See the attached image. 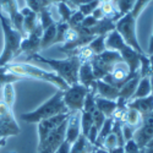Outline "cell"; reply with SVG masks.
Masks as SVG:
<instances>
[{"mask_svg": "<svg viewBox=\"0 0 153 153\" xmlns=\"http://www.w3.org/2000/svg\"><path fill=\"white\" fill-rule=\"evenodd\" d=\"M151 1H153V0H137L132 10L130 12H127L126 15L121 16L115 22V30L123 37L124 42L129 47L134 48L140 54H146V53L143 52L142 47L138 43L137 33H136V25H137L138 17L141 16L143 10L147 7V5Z\"/></svg>", "mask_w": 153, "mask_h": 153, "instance_id": "1", "label": "cell"}, {"mask_svg": "<svg viewBox=\"0 0 153 153\" xmlns=\"http://www.w3.org/2000/svg\"><path fill=\"white\" fill-rule=\"evenodd\" d=\"M30 60L49 65L53 69V72H55L69 86L79 83V69L82 61L77 55H69L65 59H50V58H44L37 53L27 56V61Z\"/></svg>", "mask_w": 153, "mask_h": 153, "instance_id": "2", "label": "cell"}, {"mask_svg": "<svg viewBox=\"0 0 153 153\" xmlns=\"http://www.w3.org/2000/svg\"><path fill=\"white\" fill-rule=\"evenodd\" d=\"M5 66L10 72L15 74L16 76H19L21 79H34V80L44 81V82L54 85L58 90H61V91H65L69 88V85L61 77H59L55 72L45 71L41 68L36 66V65H32V64H28V62H9Z\"/></svg>", "mask_w": 153, "mask_h": 153, "instance_id": "3", "label": "cell"}, {"mask_svg": "<svg viewBox=\"0 0 153 153\" xmlns=\"http://www.w3.org/2000/svg\"><path fill=\"white\" fill-rule=\"evenodd\" d=\"M62 93L64 91L58 90L49 99H47L43 104H41L38 108L30 113H25L21 115V120L27 123V124H38L39 121L52 118L59 114H66L70 113L64 103L62 99Z\"/></svg>", "mask_w": 153, "mask_h": 153, "instance_id": "4", "label": "cell"}, {"mask_svg": "<svg viewBox=\"0 0 153 153\" xmlns=\"http://www.w3.org/2000/svg\"><path fill=\"white\" fill-rule=\"evenodd\" d=\"M0 23L4 33V49L0 55V66H5L6 64L11 62V60L16 58L20 50V44L23 37L20 32H17L9 20V17L0 14Z\"/></svg>", "mask_w": 153, "mask_h": 153, "instance_id": "5", "label": "cell"}, {"mask_svg": "<svg viewBox=\"0 0 153 153\" xmlns=\"http://www.w3.org/2000/svg\"><path fill=\"white\" fill-rule=\"evenodd\" d=\"M123 59L118 52L114 50H104L102 54L94 55L91 58L90 64L93 70V75L96 80H102L113 71L117 64L121 62Z\"/></svg>", "mask_w": 153, "mask_h": 153, "instance_id": "6", "label": "cell"}, {"mask_svg": "<svg viewBox=\"0 0 153 153\" xmlns=\"http://www.w3.org/2000/svg\"><path fill=\"white\" fill-rule=\"evenodd\" d=\"M88 93V90L81 83L69 86L68 90L64 91L62 99L69 111H81L83 108V102Z\"/></svg>", "mask_w": 153, "mask_h": 153, "instance_id": "7", "label": "cell"}, {"mask_svg": "<svg viewBox=\"0 0 153 153\" xmlns=\"http://www.w3.org/2000/svg\"><path fill=\"white\" fill-rule=\"evenodd\" d=\"M66 124H68V119L61 125H59L55 130L50 132L42 143L38 145L37 147L38 153H55L56 152V149L65 142Z\"/></svg>", "mask_w": 153, "mask_h": 153, "instance_id": "8", "label": "cell"}, {"mask_svg": "<svg viewBox=\"0 0 153 153\" xmlns=\"http://www.w3.org/2000/svg\"><path fill=\"white\" fill-rule=\"evenodd\" d=\"M141 126H138L134 132V140L140 149H143L153 140V111L147 114L141 120Z\"/></svg>", "mask_w": 153, "mask_h": 153, "instance_id": "9", "label": "cell"}, {"mask_svg": "<svg viewBox=\"0 0 153 153\" xmlns=\"http://www.w3.org/2000/svg\"><path fill=\"white\" fill-rule=\"evenodd\" d=\"M42 34H43V28L41 26V23L28 34H26V37L22 39L21 44H20V50L19 54L25 53L27 56L37 54L41 50V39H42Z\"/></svg>", "mask_w": 153, "mask_h": 153, "instance_id": "10", "label": "cell"}, {"mask_svg": "<svg viewBox=\"0 0 153 153\" xmlns=\"http://www.w3.org/2000/svg\"><path fill=\"white\" fill-rule=\"evenodd\" d=\"M70 115V113L66 114H59V115L52 117V118H48L44 119L42 121H39L37 124V131H38V145L42 143L45 137L52 132L53 130H55L59 125H61L64 121H65Z\"/></svg>", "mask_w": 153, "mask_h": 153, "instance_id": "11", "label": "cell"}, {"mask_svg": "<svg viewBox=\"0 0 153 153\" xmlns=\"http://www.w3.org/2000/svg\"><path fill=\"white\" fill-rule=\"evenodd\" d=\"M123 59V61L125 62V65L129 69L131 75H137L140 71V65H141V55L143 54H140L137 53L136 50L129 45H124L119 52H118ZM147 54V53H146Z\"/></svg>", "mask_w": 153, "mask_h": 153, "instance_id": "12", "label": "cell"}, {"mask_svg": "<svg viewBox=\"0 0 153 153\" xmlns=\"http://www.w3.org/2000/svg\"><path fill=\"white\" fill-rule=\"evenodd\" d=\"M81 111H70L68 118L66 131H65V141L72 145L81 135Z\"/></svg>", "mask_w": 153, "mask_h": 153, "instance_id": "13", "label": "cell"}, {"mask_svg": "<svg viewBox=\"0 0 153 153\" xmlns=\"http://www.w3.org/2000/svg\"><path fill=\"white\" fill-rule=\"evenodd\" d=\"M96 77L93 75V70L90 61H83L79 69V83L85 86L90 92H94L97 94Z\"/></svg>", "mask_w": 153, "mask_h": 153, "instance_id": "14", "label": "cell"}, {"mask_svg": "<svg viewBox=\"0 0 153 153\" xmlns=\"http://www.w3.org/2000/svg\"><path fill=\"white\" fill-rule=\"evenodd\" d=\"M127 108H132L137 110L141 117H146L147 114L153 111V94H149L148 97L143 98H136L127 102Z\"/></svg>", "mask_w": 153, "mask_h": 153, "instance_id": "15", "label": "cell"}, {"mask_svg": "<svg viewBox=\"0 0 153 153\" xmlns=\"http://www.w3.org/2000/svg\"><path fill=\"white\" fill-rule=\"evenodd\" d=\"M20 132L21 129L15 117L0 118V140L7 138L9 136H17Z\"/></svg>", "mask_w": 153, "mask_h": 153, "instance_id": "16", "label": "cell"}, {"mask_svg": "<svg viewBox=\"0 0 153 153\" xmlns=\"http://www.w3.org/2000/svg\"><path fill=\"white\" fill-rule=\"evenodd\" d=\"M20 14L23 16V32L26 36L39 25V19H38V14H36L27 6L20 9Z\"/></svg>", "mask_w": 153, "mask_h": 153, "instance_id": "17", "label": "cell"}, {"mask_svg": "<svg viewBox=\"0 0 153 153\" xmlns=\"http://www.w3.org/2000/svg\"><path fill=\"white\" fill-rule=\"evenodd\" d=\"M97 86V96L102 98H107L111 100H117L119 97V90L117 87H113L109 83H107L103 80H97L96 81Z\"/></svg>", "mask_w": 153, "mask_h": 153, "instance_id": "18", "label": "cell"}, {"mask_svg": "<svg viewBox=\"0 0 153 153\" xmlns=\"http://www.w3.org/2000/svg\"><path fill=\"white\" fill-rule=\"evenodd\" d=\"M140 77H141V76H140V74H138V75L135 76V77H132V79H130L127 82H125L123 85V87L119 90V97L118 98L127 103V102H129L132 98V96H134V93L136 91L138 81H140Z\"/></svg>", "mask_w": 153, "mask_h": 153, "instance_id": "19", "label": "cell"}, {"mask_svg": "<svg viewBox=\"0 0 153 153\" xmlns=\"http://www.w3.org/2000/svg\"><path fill=\"white\" fill-rule=\"evenodd\" d=\"M96 108L105 115V118H113L117 110V100H111L107 98H102L96 96Z\"/></svg>", "mask_w": 153, "mask_h": 153, "instance_id": "20", "label": "cell"}, {"mask_svg": "<svg viewBox=\"0 0 153 153\" xmlns=\"http://www.w3.org/2000/svg\"><path fill=\"white\" fill-rule=\"evenodd\" d=\"M126 45V43L124 42L123 37L119 34V32L117 30H113L111 32H109L105 37V48L107 50H114V52H119V50Z\"/></svg>", "mask_w": 153, "mask_h": 153, "instance_id": "21", "label": "cell"}, {"mask_svg": "<svg viewBox=\"0 0 153 153\" xmlns=\"http://www.w3.org/2000/svg\"><path fill=\"white\" fill-rule=\"evenodd\" d=\"M58 22V21H56ZM56 22L52 26L47 27L43 30L42 39H41V50L48 49L49 47H52L55 44V38H56Z\"/></svg>", "mask_w": 153, "mask_h": 153, "instance_id": "22", "label": "cell"}, {"mask_svg": "<svg viewBox=\"0 0 153 153\" xmlns=\"http://www.w3.org/2000/svg\"><path fill=\"white\" fill-rule=\"evenodd\" d=\"M151 94V82H149V76H145V77H140L137 88L132 96L131 99H136V98H143V97H148ZM130 99V100H131Z\"/></svg>", "mask_w": 153, "mask_h": 153, "instance_id": "23", "label": "cell"}, {"mask_svg": "<svg viewBox=\"0 0 153 153\" xmlns=\"http://www.w3.org/2000/svg\"><path fill=\"white\" fill-rule=\"evenodd\" d=\"M92 147H93V145H91L90 142H88L86 136H83L81 134L79 136V138L71 145L70 153H90Z\"/></svg>", "mask_w": 153, "mask_h": 153, "instance_id": "24", "label": "cell"}, {"mask_svg": "<svg viewBox=\"0 0 153 153\" xmlns=\"http://www.w3.org/2000/svg\"><path fill=\"white\" fill-rule=\"evenodd\" d=\"M19 11H20V7L16 0H0V12L4 16L11 19Z\"/></svg>", "mask_w": 153, "mask_h": 153, "instance_id": "25", "label": "cell"}, {"mask_svg": "<svg viewBox=\"0 0 153 153\" xmlns=\"http://www.w3.org/2000/svg\"><path fill=\"white\" fill-rule=\"evenodd\" d=\"M1 99L10 109H14V104L16 100V92H15L14 83H6L3 86V98Z\"/></svg>", "mask_w": 153, "mask_h": 153, "instance_id": "26", "label": "cell"}, {"mask_svg": "<svg viewBox=\"0 0 153 153\" xmlns=\"http://www.w3.org/2000/svg\"><path fill=\"white\" fill-rule=\"evenodd\" d=\"M141 120H142V117L137 110H135L132 108H127L126 109L125 118H124V124H127L129 126L136 129V127H138L140 124H141Z\"/></svg>", "mask_w": 153, "mask_h": 153, "instance_id": "27", "label": "cell"}, {"mask_svg": "<svg viewBox=\"0 0 153 153\" xmlns=\"http://www.w3.org/2000/svg\"><path fill=\"white\" fill-rule=\"evenodd\" d=\"M105 37L107 36H97L90 43H88L87 47L91 49V52L94 55H99V54L103 53L104 50H107V48H105Z\"/></svg>", "mask_w": 153, "mask_h": 153, "instance_id": "28", "label": "cell"}, {"mask_svg": "<svg viewBox=\"0 0 153 153\" xmlns=\"http://www.w3.org/2000/svg\"><path fill=\"white\" fill-rule=\"evenodd\" d=\"M111 127H113V118H107L104 124L102 125L99 132H98L97 141L94 143L96 147H102V142H103V140L111 132Z\"/></svg>", "mask_w": 153, "mask_h": 153, "instance_id": "29", "label": "cell"}, {"mask_svg": "<svg viewBox=\"0 0 153 153\" xmlns=\"http://www.w3.org/2000/svg\"><path fill=\"white\" fill-rule=\"evenodd\" d=\"M20 80H22V79L16 76L15 74L10 72L6 69V66H0V87L6 83H15Z\"/></svg>", "mask_w": 153, "mask_h": 153, "instance_id": "30", "label": "cell"}, {"mask_svg": "<svg viewBox=\"0 0 153 153\" xmlns=\"http://www.w3.org/2000/svg\"><path fill=\"white\" fill-rule=\"evenodd\" d=\"M81 134L83 136H87L88 131L91 130V127L93 126V119H92V113H87L81 110Z\"/></svg>", "mask_w": 153, "mask_h": 153, "instance_id": "31", "label": "cell"}, {"mask_svg": "<svg viewBox=\"0 0 153 153\" xmlns=\"http://www.w3.org/2000/svg\"><path fill=\"white\" fill-rule=\"evenodd\" d=\"M53 4H50L48 0H26V6L30 7L36 14H39L44 9L52 7Z\"/></svg>", "mask_w": 153, "mask_h": 153, "instance_id": "32", "label": "cell"}, {"mask_svg": "<svg viewBox=\"0 0 153 153\" xmlns=\"http://www.w3.org/2000/svg\"><path fill=\"white\" fill-rule=\"evenodd\" d=\"M38 19H39V23L43 30H45L47 27L52 26V25H54L56 21L53 19L52 16V11H50V7L48 9H44L43 11H41L39 14H38Z\"/></svg>", "mask_w": 153, "mask_h": 153, "instance_id": "33", "label": "cell"}, {"mask_svg": "<svg viewBox=\"0 0 153 153\" xmlns=\"http://www.w3.org/2000/svg\"><path fill=\"white\" fill-rule=\"evenodd\" d=\"M58 6V12H59V15H60V21L62 22H69L71 15H72V12L75 10H72L65 1H61V3H58L56 4Z\"/></svg>", "mask_w": 153, "mask_h": 153, "instance_id": "34", "label": "cell"}, {"mask_svg": "<svg viewBox=\"0 0 153 153\" xmlns=\"http://www.w3.org/2000/svg\"><path fill=\"white\" fill-rule=\"evenodd\" d=\"M136 1L137 0H117L115 5H117V9L119 11V14L121 16H124V15L127 14V12H130L132 10V7L135 6Z\"/></svg>", "mask_w": 153, "mask_h": 153, "instance_id": "35", "label": "cell"}, {"mask_svg": "<svg viewBox=\"0 0 153 153\" xmlns=\"http://www.w3.org/2000/svg\"><path fill=\"white\" fill-rule=\"evenodd\" d=\"M70 28L68 22H62V21H58L56 22V38H55V44L58 43H64L65 39V34L68 32V30Z\"/></svg>", "mask_w": 153, "mask_h": 153, "instance_id": "36", "label": "cell"}, {"mask_svg": "<svg viewBox=\"0 0 153 153\" xmlns=\"http://www.w3.org/2000/svg\"><path fill=\"white\" fill-rule=\"evenodd\" d=\"M96 96L97 94L94 92L88 91V93H87V96L85 98V102H83V108H82L83 111L92 113L96 109Z\"/></svg>", "mask_w": 153, "mask_h": 153, "instance_id": "37", "label": "cell"}, {"mask_svg": "<svg viewBox=\"0 0 153 153\" xmlns=\"http://www.w3.org/2000/svg\"><path fill=\"white\" fill-rule=\"evenodd\" d=\"M102 147L105 148L107 151H111L114 148L119 147V141H118V137L114 132H110L102 142Z\"/></svg>", "mask_w": 153, "mask_h": 153, "instance_id": "38", "label": "cell"}, {"mask_svg": "<svg viewBox=\"0 0 153 153\" xmlns=\"http://www.w3.org/2000/svg\"><path fill=\"white\" fill-rule=\"evenodd\" d=\"M99 5H100V4H99V0H91L90 3H87V4H83V5L79 6L77 10L81 12L83 16H90Z\"/></svg>", "mask_w": 153, "mask_h": 153, "instance_id": "39", "label": "cell"}, {"mask_svg": "<svg viewBox=\"0 0 153 153\" xmlns=\"http://www.w3.org/2000/svg\"><path fill=\"white\" fill-rule=\"evenodd\" d=\"M85 17H86V16H83L79 10H75V11L72 12V15H71L69 22H68L69 26H70V27H79V26H81V23H82V21H83Z\"/></svg>", "mask_w": 153, "mask_h": 153, "instance_id": "40", "label": "cell"}, {"mask_svg": "<svg viewBox=\"0 0 153 153\" xmlns=\"http://www.w3.org/2000/svg\"><path fill=\"white\" fill-rule=\"evenodd\" d=\"M92 119H93V125L97 127L98 130H100V127H102V125L104 124V121H105V115L102 111H99L97 108L92 111Z\"/></svg>", "mask_w": 153, "mask_h": 153, "instance_id": "41", "label": "cell"}, {"mask_svg": "<svg viewBox=\"0 0 153 153\" xmlns=\"http://www.w3.org/2000/svg\"><path fill=\"white\" fill-rule=\"evenodd\" d=\"M124 151H125V153H137V152H140L141 149H140V147L137 146V143H136L135 140L131 138V140H129V141L125 142V145H124Z\"/></svg>", "mask_w": 153, "mask_h": 153, "instance_id": "42", "label": "cell"}, {"mask_svg": "<svg viewBox=\"0 0 153 153\" xmlns=\"http://www.w3.org/2000/svg\"><path fill=\"white\" fill-rule=\"evenodd\" d=\"M136 129H134V127L129 126L127 124H123L121 125V131H123V137L125 140V142L126 141H129V140H131L134 137V132H135Z\"/></svg>", "mask_w": 153, "mask_h": 153, "instance_id": "43", "label": "cell"}, {"mask_svg": "<svg viewBox=\"0 0 153 153\" xmlns=\"http://www.w3.org/2000/svg\"><path fill=\"white\" fill-rule=\"evenodd\" d=\"M98 132H99V130L97 129V127L93 125L92 127H91V130L88 131V134H87V136H86V138L88 140V142H90L91 145H93L94 146V143H96V141H97V137H98Z\"/></svg>", "mask_w": 153, "mask_h": 153, "instance_id": "44", "label": "cell"}, {"mask_svg": "<svg viewBox=\"0 0 153 153\" xmlns=\"http://www.w3.org/2000/svg\"><path fill=\"white\" fill-rule=\"evenodd\" d=\"M91 0H65V3L72 9V10H77L79 6L83 5V4H87L90 3Z\"/></svg>", "mask_w": 153, "mask_h": 153, "instance_id": "45", "label": "cell"}, {"mask_svg": "<svg viewBox=\"0 0 153 153\" xmlns=\"http://www.w3.org/2000/svg\"><path fill=\"white\" fill-rule=\"evenodd\" d=\"M70 148H71V145L65 141V142H64V143L56 149L55 153H70Z\"/></svg>", "mask_w": 153, "mask_h": 153, "instance_id": "46", "label": "cell"}, {"mask_svg": "<svg viewBox=\"0 0 153 153\" xmlns=\"http://www.w3.org/2000/svg\"><path fill=\"white\" fill-rule=\"evenodd\" d=\"M96 20H102V19H104L105 16H104V14H103V11H102V9H100V6H98L93 12H92V14H91Z\"/></svg>", "mask_w": 153, "mask_h": 153, "instance_id": "47", "label": "cell"}, {"mask_svg": "<svg viewBox=\"0 0 153 153\" xmlns=\"http://www.w3.org/2000/svg\"><path fill=\"white\" fill-rule=\"evenodd\" d=\"M153 54V33L151 36V39H149V44H148V55Z\"/></svg>", "mask_w": 153, "mask_h": 153, "instance_id": "48", "label": "cell"}, {"mask_svg": "<svg viewBox=\"0 0 153 153\" xmlns=\"http://www.w3.org/2000/svg\"><path fill=\"white\" fill-rule=\"evenodd\" d=\"M110 153H125L124 151V147H117V148H114L111 151H109Z\"/></svg>", "mask_w": 153, "mask_h": 153, "instance_id": "49", "label": "cell"}, {"mask_svg": "<svg viewBox=\"0 0 153 153\" xmlns=\"http://www.w3.org/2000/svg\"><path fill=\"white\" fill-rule=\"evenodd\" d=\"M148 58H149V65H151V74H149V76H151V75H153V54L148 55Z\"/></svg>", "mask_w": 153, "mask_h": 153, "instance_id": "50", "label": "cell"}, {"mask_svg": "<svg viewBox=\"0 0 153 153\" xmlns=\"http://www.w3.org/2000/svg\"><path fill=\"white\" fill-rule=\"evenodd\" d=\"M142 151L143 153H153V147H145Z\"/></svg>", "mask_w": 153, "mask_h": 153, "instance_id": "51", "label": "cell"}, {"mask_svg": "<svg viewBox=\"0 0 153 153\" xmlns=\"http://www.w3.org/2000/svg\"><path fill=\"white\" fill-rule=\"evenodd\" d=\"M149 82H151V94H153V75L149 76Z\"/></svg>", "mask_w": 153, "mask_h": 153, "instance_id": "52", "label": "cell"}, {"mask_svg": "<svg viewBox=\"0 0 153 153\" xmlns=\"http://www.w3.org/2000/svg\"><path fill=\"white\" fill-rule=\"evenodd\" d=\"M6 145V138H1L0 140V148H3Z\"/></svg>", "mask_w": 153, "mask_h": 153, "instance_id": "53", "label": "cell"}, {"mask_svg": "<svg viewBox=\"0 0 153 153\" xmlns=\"http://www.w3.org/2000/svg\"><path fill=\"white\" fill-rule=\"evenodd\" d=\"M147 147H153V140H152V141H151V142L147 145Z\"/></svg>", "mask_w": 153, "mask_h": 153, "instance_id": "54", "label": "cell"}, {"mask_svg": "<svg viewBox=\"0 0 153 153\" xmlns=\"http://www.w3.org/2000/svg\"><path fill=\"white\" fill-rule=\"evenodd\" d=\"M137 153H143V151H142V149H141V151H140V152H137Z\"/></svg>", "mask_w": 153, "mask_h": 153, "instance_id": "55", "label": "cell"}, {"mask_svg": "<svg viewBox=\"0 0 153 153\" xmlns=\"http://www.w3.org/2000/svg\"><path fill=\"white\" fill-rule=\"evenodd\" d=\"M113 1H114V4H115V3H117V0H113Z\"/></svg>", "mask_w": 153, "mask_h": 153, "instance_id": "56", "label": "cell"}, {"mask_svg": "<svg viewBox=\"0 0 153 153\" xmlns=\"http://www.w3.org/2000/svg\"><path fill=\"white\" fill-rule=\"evenodd\" d=\"M0 14H1V12H0Z\"/></svg>", "mask_w": 153, "mask_h": 153, "instance_id": "57", "label": "cell"}]
</instances>
